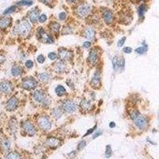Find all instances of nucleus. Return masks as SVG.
<instances>
[{
    "mask_svg": "<svg viewBox=\"0 0 159 159\" xmlns=\"http://www.w3.org/2000/svg\"><path fill=\"white\" fill-rule=\"evenodd\" d=\"M131 119L133 120L135 126L141 131H145L148 127V120L144 115H142L136 110H133L130 113Z\"/></svg>",
    "mask_w": 159,
    "mask_h": 159,
    "instance_id": "1",
    "label": "nucleus"
},
{
    "mask_svg": "<svg viewBox=\"0 0 159 159\" xmlns=\"http://www.w3.org/2000/svg\"><path fill=\"white\" fill-rule=\"evenodd\" d=\"M33 97L35 101H37L39 103L42 104L44 106H47L49 103H50V100L47 98L46 95L42 92V91H40V90H38V91H35L33 94Z\"/></svg>",
    "mask_w": 159,
    "mask_h": 159,
    "instance_id": "2",
    "label": "nucleus"
},
{
    "mask_svg": "<svg viewBox=\"0 0 159 159\" xmlns=\"http://www.w3.org/2000/svg\"><path fill=\"white\" fill-rule=\"evenodd\" d=\"M30 30H31V25L29 23L28 21H21L17 27L18 34H20L22 37H26L28 35Z\"/></svg>",
    "mask_w": 159,
    "mask_h": 159,
    "instance_id": "3",
    "label": "nucleus"
},
{
    "mask_svg": "<svg viewBox=\"0 0 159 159\" xmlns=\"http://www.w3.org/2000/svg\"><path fill=\"white\" fill-rule=\"evenodd\" d=\"M39 128L43 131H48L52 127V123L47 116H42L38 119Z\"/></svg>",
    "mask_w": 159,
    "mask_h": 159,
    "instance_id": "4",
    "label": "nucleus"
},
{
    "mask_svg": "<svg viewBox=\"0 0 159 159\" xmlns=\"http://www.w3.org/2000/svg\"><path fill=\"white\" fill-rule=\"evenodd\" d=\"M62 109L67 113H73L77 110V104L72 100H65L62 103Z\"/></svg>",
    "mask_w": 159,
    "mask_h": 159,
    "instance_id": "5",
    "label": "nucleus"
},
{
    "mask_svg": "<svg viewBox=\"0 0 159 159\" xmlns=\"http://www.w3.org/2000/svg\"><path fill=\"white\" fill-rule=\"evenodd\" d=\"M37 86H38V82L32 77L25 78L21 82V87L27 90L35 89Z\"/></svg>",
    "mask_w": 159,
    "mask_h": 159,
    "instance_id": "6",
    "label": "nucleus"
},
{
    "mask_svg": "<svg viewBox=\"0 0 159 159\" xmlns=\"http://www.w3.org/2000/svg\"><path fill=\"white\" fill-rule=\"evenodd\" d=\"M92 11V7L89 4H82L77 8V14L81 18L87 17Z\"/></svg>",
    "mask_w": 159,
    "mask_h": 159,
    "instance_id": "7",
    "label": "nucleus"
},
{
    "mask_svg": "<svg viewBox=\"0 0 159 159\" xmlns=\"http://www.w3.org/2000/svg\"><path fill=\"white\" fill-rule=\"evenodd\" d=\"M58 57L61 61H68L72 58V53L66 49H60L58 50Z\"/></svg>",
    "mask_w": 159,
    "mask_h": 159,
    "instance_id": "8",
    "label": "nucleus"
},
{
    "mask_svg": "<svg viewBox=\"0 0 159 159\" xmlns=\"http://www.w3.org/2000/svg\"><path fill=\"white\" fill-rule=\"evenodd\" d=\"M22 128L25 131V133L29 134L30 136H33L34 134H35V127L32 124L31 122H30V121H24L22 123Z\"/></svg>",
    "mask_w": 159,
    "mask_h": 159,
    "instance_id": "9",
    "label": "nucleus"
},
{
    "mask_svg": "<svg viewBox=\"0 0 159 159\" xmlns=\"http://www.w3.org/2000/svg\"><path fill=\"white\" fill-rule=\"evenodd\" d=\"M99 52H98V50L97 49H92L91 50V52L89 53L88 60H89V62L91 64H95L99 60Z\"/></svg>",
    "mask_w": 159,
    "mask_h": 159,
    "instance_id": "10",
    "label": "nucleus"
},
{
    "mask_svg": "<svg viewBox=\"0 0 159 159\" xmlns=\"http://www.w3.org/2000/svg\"><path fill=\"white\" fill-rule=\"evenodd\" d=\"M112 63H113V68L115 71H118L119 68L121 70L123 69L124 64H125L123 57L119 58L118 57H115L112 60Z\"/></svg>",
    "mask_w": 159,
    "mask_h": 159,
    "instance_id": "11",
    "label": "nucleus"
},
{
    "mask_svg": "<svg viewBox=\"0 0 159 159\" xmlns=\"http://www.w3.org/2000/svg\"><path fill=\"white\" fill-rule=\"evenodd\" d=\"M18 99L16 97H11L7 103V111H14L18 107Z\"/></svg>",
    "mask_w": 159,
    "mask_h": 159,
    "instance_id": "12",
    "label": "nucleus"
},
{
    "mask_svg": "<svg viewBox=\"0 0 159 159\" xmlns=\"http://www.w3.org/2000/svg\"><path fill=\"white\" fill-rule=\"evenodd\" d=\"M100 83H101V81H100V73H99V71H97V72H95V75L93 76L90 84L92 85V88L97 89L100 86Z\"/></svg>",
    "mask_w": 159,
    "mask_h": 159,
    "instance_id": "13",
    "label": "nucleus"
},
{
    "mask_svg": "<svg viewBox=\"0 0 159 159\" xmlns=\"http://www.w3.org/2000/svg\"><path fill=\"white\" fill-rule=\"evenodd\" d=\"M12 90V85L11 82L3 81L0 83V92H3V93H10Z\"/></svg>",
    "mask_w": 159,
    "mask_h": 159,
    "instance_id": "14",
    "label": "nucleus"
},
{
    "mask_svg": "<svg viewBox=\"0 0 159 159\" xmlns=\"http://www.w3.org/2000/svg\"><path fill=\"white\" fill-rule=\"evenodd\" d=\"M60 144V140L57 138H49L46 141V145L50 148H57L58 146Z\"/></svg>",
    "mask_w": 159,
    "mask_h": 159,
    "instance_id": "15",
    "label": "nucleus"
},
{
    "mask_svg": "<svg viewBox=\"0 0 159 159\" xmlns=\"http://www.w3.org/2000/svg\"><path fill=\"white\" fill-rule=\"evenodd\" d=\"M103 19L106 22L107 24H111L113 22L114 20V16L112 12L109 10H105L103 13Z\"/></svg>",
    "mask_w": 159,
    "mask_h": 159,
    "instance_id": "16",
    "label": "nucleus"
},
{
    "mask_svg": "<svg viewBox=\"0 0 159 159\" xmlns=\"http://www.w3.org/2000/svg\"><path fill=\"white\" fill-rule=\"evenodd\" d=\"M66 69V65L63 63V61H58L54 65V70L58 73L64 72Z\"/></svg>",
    "mask_w": 159,
    "mask_h": 159,
    "instance_id": "17",
    "label": "nucleus"
},
{
    "mask_svg": "<svg viewBox=\"0 0 159 159\" xmlns=\"http://www.w3.org/2000/svg\"><path fill=\"white\" fill-rule=\"evenodd\" d=\"M11 22V18L10 17H3L0 19V28L6 29L8 27Z\"/></svg>",
    "mask_w": 159,
    "mask_h": 159,
    "instance_id": "18",
    "label": "nucleus"
},
{
    "mask_svg": "<svg viewBox=\"0 0 159 159\" xmlns=\"http://www.w3.org/2000/svg\"><path fill=\"white\" fill-rule=\"evenodd\" d=\"M84 36H85L86 38L92 40V39L95 38V30H94L92 28H87L85 30Z\"/></svg>",
    "mask_w": 159,
    "mask_h": 159,
    "instance_id": "19",
    "label": "nucleus"
},
{
    "mask_svg": "<svg viewBox=\"0 0 159 159\" xmlns=\"http://www.w3.org/2000/svg\"><path fill=\"white\" fill-rule=\"evenodd\" d=\"M81 107L83 111H89L92 107V103L87 99H83L81 102Z\"/></svg>",
    "mask_w": 159,
    "mask_h": 159,
    "instance_id": "20",
    "label": "nucleus"
},
{
    "mask_svg": "<svg viewBox=\"0 0 159 159\" xmlns=\"http://www.w3.org/2000/svg\"><path fill=\"white\" fill-rule=\"evenodd\" d=\"M50 75L47 72H42L38 75V80L42 82H48L50 80Z\"/></svg>",
    "mask_w": 159,
    "mask_h": 159,
    "instance_id": "21",
    "label": "nucleus"
},
{
    "mask_svg": "<svg viewBox=\"0 0 159 159\" xmlns=\"http://www.w3.org/2000/svg\"><path fill=\"white\" fill-rule=\"evenodd\" d=\"M39 11L38 10H34L32 11L30 14V21L33 23H35L37 19L39 18Z\"/></svg>",
    "mask_w": 159,
    "mask_h": 159,
    "instance_id": "22",
    "label": "nucleus"
},
{
    "mask_svg": "<svg viewBox=\"0 0 159 159\" xmlns=\"http://www.w3.org/2000/svg\"><path fill=\"white\" fill-rule=\"evenodd\" d=\"M22 72V69L19 66H14L11 68V74L14 76H20Z\"/></svg>",
    "mask_w": 159,
    "mask_h": 159,
    "instance_id": "23",
    "label": "nucleus"
},
{
    "mask_svg": "<svg viewBox=\"0 0 159 159\" xmlns=\"http://www.w3.org/2000/svg\"><path fill=\"white\" fill-rule=\"evenodd\" d=\"M55 92L58 96H63L66 93V90L64 88L62 85H58L57 88L55 89Z\"/></svg>",
    "mask_w": 159,
    "mask_h": 159,
    "instance_id": "24",
    "label": "nucleus"
},
{
    "mask_svg": "<svg viewBox=\"0 0 159 159\" xmlns=\"http://www.w3.org/2000/svg\"><path fill=\"white\" fill-rule=\"evenodd\" d=\"M62 111L58 108V107H55L52 110V115H53L55 119H60V117L62 116Z\"/></svg>",
    "mask_w": 159,
    "mask_h": 159,
    "instance_id": "25",
    "label": "nucleus"
},
{
    "mask_svg": "<svg viewBox=\"0 0 159 159\" xmlns=\"http://www.w3.org/2000/svg\"><path fill=\"white\" fill-rule=\"evenodd\" d=\"M50 28L53 33L57 34L59 32V30H60V24H58L57 22L53 21V22H52L50 25Z\"/></svg>",
    "mask_w": 159,
    "mask_h": 159,
    "instance_id": "26",
    "label": "nucleus"
},
{
    "mask_svg": "<svg viewBox=\"0 0 159 159\" xmlns=\"http://www.w3.org/2000/svg\"><path fill=\"white\" fill-rule=\"evenodd\" d=\"M143 45H144L143 46H140V47H138V48H137V49L135 50V52L137 53H138V54H140V55L146 53L147 52V50H148L147 46L146 45L145 43H143Z\"/></svg>",
    "mask_w": 159,
    "mask_h": 159,
    "instance_id": "27",
    "label": "nucleus"
},
{
    "mask_svg": "<svg viewBox=\"0 0 159 159\" xmlns=\"http://www.w3.org/2000/svg\"><path fill=\"white\" fill-rule=\"evenodd\" d=\"M146 10H147V7H146V5H144V4H142V5H141L140 7H138V16H139V18L143 17V15H144V14L146 13Z\"/></svg>",
    "mask_w": 159,
    "mask_h": 159,
    "instance_id": "28",
    "label": "nucleus"
},
{
    "mask_svg": "<svg viewBox=\"0 0 159 159\" xmlns=\"http://www.w3.org/2000/svg\"><path fill=\"white\" fill-rule=\"evenodd\" d=\"M7 159H21V158L18 153L11 152L7 156Z\"/></svg>",
    "mask_w": 159,
    "mask_h": 159,
    "instance_id": "29",
    "label": "nucleus"
},
{
    "mask_svg": "<svg viewBox=\"0 0 159 159\" xmlns=\"http://www.w3.org/2000/svg\"><path fill=\"white\" fill-rule=\"evenodd\" d=\"M18 5L21 6H30L33 4V1L31 0H21L20 2H18Z\"/></svg>",
    "mask_w": 159,
    "mask_h": 159,
    "instance_id": "30",
    "label": "nucleus"
},
{
    "mask_svg": "<svg viewBox=\"0 0 159 159\" xmlns=\"http://www.w3.org/2000/svg\"><path fill=\"white\" fill-rule=\"evenodd\" d=\"M112 154V150H111V147L110 146H107L106 150H105V156L106 158H110Z\"/></svg>",
    "mask_w": 159,
    "mask_h": 159,
    "instance_id": "31",
    "label": "nucleus"
},
{
    "mask_svg": "<svg viewBox=\"0 0 159 159\" xmlns=\"http://www.w3.org/2000/svg\"><path fill=\"white\" fill-rule=\"evenodd\" d=\"M2 146H3V147L5 150H8V149H10L11 147V143H10V142L8 141V140H5L2 142Z\"/></svg>",
    "mask_w": 159,
    "mask_h": 159,
    "instance_id": "32",
    "label": "nucleus"
},
{
    "mask_svg": "<svg viewBox=\"0 0 159 159\" xmlns=\"http://www.w3.org/2000/svg\"><path fill=\"white\" fill-rule=\"evenodd\" d=\"M15 9H16V7H9L8 9H7L6 11H4L3 14H11V13H13L14 11H15Z\"/></svg>",
    "mask_w": 159,
    "mask_h": 159,
    "instance_id": "33",
    "label": "nucleus"
},
{
    "mask_svg": "<svg viewBox=\"0 0 159 159\" xmlns=\"http://www.w3.org/2000/svg\"><path fill=\"white\" fill-rule=\"evenodd\" d=\"M85 146H86V142L85 141H81L77 146V150H82L83 149L85 148Z\"/></svg>",
    "mask_w": 159,
    "mask_h": 159,
    "instance_id": "34",
    "label": "nucleus"
},
{
    "mask_svg": "<svg viewBox=\"0 0 159 159\" xmlns=\"http://www.w3.org/2000/svg\"><path fill=\"white\" fill-rule=\"evenodd\" d=\"M72 32V30L68 26H64L63 29V34H68Z\"/></svg>",
    "mask_w": 159,
    "mask_h": 159,
    "instance_id": "35",
    "label": "nucleus"
},
{
    "mask_svg": "<svg viewBox=\"0 0 159 159\" xmlns=\"http://www.w3.org/2000/svg\"><path fill=\"white\" fill-rule=\"evenodd\" d=\"M38 20L41 23H44L47 20V16H46V14H42V15L39 16Z\"/></svg>",
    "mask_w": 159,
    "mask_h": 159,
    "instance_id": "36",
    "label": "nucleus"
},
{
    "mask_svg": "<svg viewBox=\"0 0 159 159\" xmlns=\"http://www.w3.org/2000/svg\"><path fill=\"white\" fill-rule=\"evenodd\" d=\"M37 60H38V63L43 64L44 62H45V57H44L43 55L40 54L38 57H37Z\"/></svg>",
    "mask_w": 159,
    "mask_h": 159,
    "instance_id": "37",
    "label": "nucleus"
},
{
    "mask_svg": "<svg viewBox=\"0 0 159 159\" xmlns=\"http://www.w3.org/2000/svg\"><path fill=\"white\" fill-rule=\"evenodd\" d=\"M48 57H49L51 60H54L57 58V54L55 53H53H53L51 52V53H50L48 54Z\"/></svg>",
    "mask_w": 159,
    "mask_h": 159,
    "instance_id": "38",
    "label": "nucleus"
},
{
    "mask_svg": "<svg viewBox=\"0 0 159 159\" xmlns=\"http://www.w3.org/2000/svg\"><path fill=\"white\" fill-rule=\"evenodd\" d=\"M25 66H26V68H33V66H34V62L32 61V60H26V62H25Z\"/></svg>",
    "mask_w": 159,
    "mask_h": 159,
    "instance_id": "39",
    "label": "nucleus"
},
{
    "mask_svg": "<svg viewBox=\"0 0 159 159\" xmlns=\"http://www.w3.org/2000/svg\"><path fill=\"white\" fill-rule=\"evenodd\" d=\"M125 41H126V38L123 37V38H121L119 42H118V46L119 47H122V46H123V44L125 43Z\"/></svg>",
    "mask_w": 159,
    "mask_h": 159,
    "instance_id": "40",
    "label": "nucleus"
},
{
    "mask_svg": "<svg viewBox=\"0 0 159 159\" xmlns=\"http://www.w3.org/2000/svg\"><path fill=\"white\" fill-rule=\"evenodd\" d=\"M96 127H97V125L94 126V127H92V129H89V131H88V132L84 135V137H85V136H87V135H89V134H92V133H93V131H94V130H95V128H96Z\"/></svg>",
    "mask_w": 159,
    "mask_h": 159,
    "instance_id": "41",
    "label": "nucleus"
},
{
    "mask_svg": "<svg viewBox=\"0 0 159 159\" xmlns=\"http://www.w3.org/2000/svg\"><path fill=\"white\" fill-rule=\"evenodd\" d=\"M59 18H60V20H61V21L65 20V18H66V14H65L64 12L60 13V14H59Z\"/></svg>",
    "mask_w": 159,
    "mask_h": 159,
    "instance_id": "42",
    "label": "nucleus"
},
{
    "mask_svg": "<svg viewBox=\"0 0 159 159\" xmlns=\"http://www.w3.org/2000/svg\"><path fill=\"white\" fill-rule=\"evenodd\" d=\"M123 52L125 53H131L132 52V49H131V47H125L123 48Z\"/></svg>",
    "mask_w": 159,
    "mask_h": 159,
    "instance_id": "43",
    "label": "nucleus"
},
{
    "mask_svg": "<svg viewBox=\"0 0 159 159\" xmlns=\"http://www.w3.org/2000/svg\"><path fill=\"white\" fill-rule=\"evenodd\" d=\"M91 45H92V43L90 42H84V47L86 48V49H89V48H90Z\"/></svg>",
    "mask_w": 159,
    "mask_h": 159,
    "instance_id": "44",
    "label": "nucleus"
},
{
    "mask_svg": "<svg viewBox=\"0 0 159 159\" xmlns=\"http://www.w3.org/2000/svg\"><path fill=\"white\" fill-rule=\"evenodd\" d=\"M101 134H102V132H101V131H99L98 133L96 132V133H95V134L93 135V138H93V139H95V138H97V137H98V136H99V135H100Z\"/></svg>",
    "mask_w": 159,
    "mask_h": 159,
    "instance_id": "45",
    "label": "nucleus"
},
{
    "mask_svg": "<svg viewBox=\"0 0 159 159\" xmlns=\"http://www.w3.org/2000/svg\"><path fill=\"white\" fill-rule=\"evenodd\" d=\"M68 156H69L70 158H74L75 156H76V151H72V152H71L70 154H68Z\"/></svg>",
    "mask_w": 159,
    "mask_h": 159,
    "instance_id": "46",
    "label": "nucleus"
},
{
    "mask_svg": "<svg viewBox=\"0 0 159 159\" xmlns=\"http://www.w3.org/2000/svg\"><path fill=\"white\" fill-rule=\"evenodd\" d=\"M42 3H46V4H48V3H51L53 0H41Z\"/></svg>",
    "mask_w": 159,
    "mask_h": 159,
    "instance_id": "47",
    "label": "nucleus"
},
{
    "mask_svg": "<svg viewBox=\"0 0 159 159\" xmlns=\"http://www.w3.org/2000/svg\"><path fill=\"white\" fill-rule=\"evenodd\" d=\"M109 127L111 128H114V127H115V123H114V122H111V123H109Z\"/></svg>",
    "mask_w": 159,
    "mask_h": 159,
    "instance_id": "48",
    "label": "nucleus"
},
{
    "mask_svg": "<svg viewBox=\"0 0 159 159\" xmlns=\"http://www.w3.org/2000/svg\"><path fill=\"white\" fill-rule=\"evenodd\" d=\"M76 0H68V3H74V2H76Z\"/></svg>",
    "mask_w": 159,
    "mask_h": 159,
    "instance_id": "49",
    "label": "nucleus"
},
{
    "mask_svg": "<svg viewBox=\"0 0 159 159\" xmlns=\"http://www.w3.org/2000/svg\"><path fill=\"white\" fill-rule=\"evenodd\" d=\"M138 1H144V0H138Z\"/></svg>",
    "mask_w": 159,
    "mask_h": 159,
    "instance_id": "50",
    "label": "nucleus"
}]
</instances>
